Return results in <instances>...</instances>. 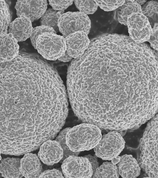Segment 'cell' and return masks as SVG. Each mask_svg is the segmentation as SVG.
I'll return each mask as SVG.
<instances>
[{
    "mask_svg": "<svg viewBox=\"0 0 158 178\" xmlns=\"http://www.w3.org/2000/svg\"><path fill=\"white\" fill-rule=\"evenodd\" d=\"M158 114L148 123L140 141V168L149 177H158Z\"/></svg>",
    "mask_w": 158,
    "mask_h": 178,
    "instance_id": "obj_1",
    "label": "cell"
},
{
    "mask_svg": "<svg viewBox=\"0 0 158 178\" xmlns=\"http://www.w3.org/2000/svg\"><path fill=\"white\" fill-rule=\"evenodd\" d=\"M102 137L97 126L85 123L71 128L66 134V143L71 150L80 152L94 148Z\"/></svg>",
    "mask_w": 158,
    "mask_h": 178,
    "instance_id": "obj_2",
    "label": "cell"
},
{
    "mask_svg": "<svg viewBox=\"0 0 158 178\" xmlns=\"http://www.w3.org/2000/svg\"><path fill=\"white\" fill-rule=\"evenodd\" d=\"M36 49L44 58L56 60L63 56L66 51L65 38L56 33H44L37 38Z\"/></svg>",
    "mask_w": 158,
    "mask_h": 178,
    "instance_id": "obj_3",
    "label": "cell"
},
{
    "mask_svg": "<svg viewBox=\"0 0 158 178\" xmlns=\"http://www.w3.org/2000/svg\"><path fill=\"white\" fill-rule=\"evenodd\" d=\"M126 26L129 36L137 43L147 42L152 34V28L139 5L128 16Z\"/></svg>",
    "mask_w": 158,
    "mask_h": 178,
    "instance_id": "obj_4",
    "label": "cell"
},
{
    "mask_svg": "<svg viewBox=\"0 0 158 178\" xmlns=\"http://www.w3.org/2000/svg\"><path fill=\"white\" fill-rule=\"evenodd\" d=\"M125 145V141L118 132L111 130L102 135L93 149L97 157L103 160H112L119 155Z\"/></svg>",
    "mask_w": 158,
    "mask_h": 178,
    "instance_id": "obj_5",
    "label": "cell"
},
{
    "mask_svg": "<svg viewBox=\"0 0 158 178\" xmlns=\"http://www.w3.org/2000/svg\"><path fill=\"white\" fill-rule=\"evenodd\" d=\"M59 31L64 37L78 31H82L87 35L89 32L91 22L88 15L80 11L64 13L58 21Z\"/></svg>",
    "mask_w": 158,
    "mask_h": 178,
    "instance_id": "obj_6",
    "label": "cell"
},
{
    "mask_svg": "<svg viewBox=\"0 0 158 178\" xmlns=\"http://www.w3.org/2000/svg\"><path fill=\"white\" fill-rule=\"evenodd\" d=\"M61 168L65 178H90L93 174L91 164L84 156H69L63 161Z\"/></svg>",
    "mask_w": 158,
    "mask_h": 178,
    "instance_id": "obj_7",
    "label": "cell"
},
{
    "mask_svg": "<svg viewBox=\"0 0 158 178\" xmlns=\"http://www.w3.org/2000/svg\"><path fill=\"white\" fill-rule=\"evenodd\" d=\"M64 38L66 52L69 56L75 58L83 55L88 49L90 42L88 35L82 31L75 32Z\"/></svg>",
    "mask_w": 158,
    "mask_h": 178,
    "instance_id": "obj_8",
    "label": "cell"
},
{
    "mask_svg": "<svg viewBox=\"0 0 158 178\" xmlns=\"http://www.w3.org/2000/svg\"><path fill=\"white\" fill-rule=\"evenodd\" d=\"M38 156L44 164L52 166L60 162L63 156L62 149L58 142L49 140L44 142L39 147Z\"/></svg>",
    "mask_w": 158,
    "mask_h": 178,
    "instance_id": "obj_9",
    "label": "cell"
},
{
    "mask_svg": "<svg viewBox=\"0 0 158 178\" xmlns=\"http://www.w3.org/2000/svg\"><path fill=\"white\" fill-rule=\"evenodd\" d=\"M20 171L26 178H38L43 172L40 160L36 154L28 153L20 159Z\"/></svg>",
    "mask_w": 158,
    "mask_h": 178,
    "instance_id": "obj_10",
    "label": "cell"
},
{
    "mask_svg": "<svg viewBox=\"0 0 158 178\" xmlns=\"http://www.w3.org/2000/svg\"><path fill=\"white\" fill-rule=\"evenodd\" d=\"M117 166L119 176L122 177L136 178L140 174L139 164L131 155L125 154L120 157Z\"/></svg>",
    "mask_w": 158,
    "mask_h": 178,
    "instance_id": "obj_11",
    "label": "cell"
},
{
    "mask_svg": "<svg viewBox=\"0 0 158 178\" xmlns=\"http://www.w3.org/2000/svg\"><path fill=\"white\" fill-rule=\"evenodd\" d=\"M20 159L8 157L2 159L0 163V173L4 178H21L23 176L20 171Z\"/></svg>",
    "mask_w": 158,
    "mask_h": 178,
    "instance_id": "obj_12",
    "label": "cell"
},
{
    "mask_svg": "<svg viewBox=\"0 0 158 178\" xmlns=\"http://www.w3.org/2000/svg\"><path fill=\"white\" fill-rule=\"evenodd\" d=\"M47 0L26 1L23 3L24 12L26 17L31 22L40 18L47 9Z\"/></svg>",
    "mask_w": 158,
    "mask_h": 178,
    "instance_id": "obj_13",
    "label": "cell"
},
{
    "mask_svg": "<svg viewBox=\"0 0 158 178\" xmlns=\"http://www.w3.org/2000/svg\"><path fill=\"white\" fill-rule=\"evenodd\" d=\"M119 176L117 166L113 163L106 161L96 169L93 178H118Z\"/></svg>",
    "mask_w": 158,
    "mask_h": 178,
    "instance_id": "obj_14",
    "label": "cell"
},
{
    "mask_svg": "<svg viewBox=\"0 0 158 178\" xmlns=\"http://www.w3.org/2000/svg\"><path fill=\"white\" fill-rule=\"evenodd\" d=\"M64 11H58L52 8L47 9L42 17L40 22L41 25L49 26L53 28L57 33L59 31L58 20Z\"/></svg>",
    "mask_w": 158,
    "mask_h": 178,
    "instance_id": "obj_15",
    "label": "cell"
},
{
    "mask_svg": "<svg viewBox=\"0 0 158 178\" xmlns=\"http://www.w3.org/2000/svg\"><path fill=\"white\" fill-rule=\"evenodd\" d=\"M139 4L135 0H125L124 3L119 7L117 11V19L118 22L126 26L127 17Z\"/></svg>",
    "mask_w": 158,
    "mask_h": 178,
    "instance_id": "obj_16",
    "label": "cell"
},
{
    "mask_svg": "<svg viewBox=\"0 0 158 178\" xmlns=\"http://www.w3.org/2000/svg\"><path fill=\"white\" fill-rule=\"evenodd\" d=\"M142 13L148 19L152 28L155 23L158 22V2L152 0L147 2L141 6Z\"/></svg>",
    "mask_w": 158,
    "mask_h": 178,
    "instance_id": "obj_17",
    "label": "cell"
},
{
    "mask_svg": "<svg viewBox=\"0 0 158 178\" xmlns=\"http://www.w3.org/2000/svg\"><path fill=\"white\" fill-rule=\"evenodd\" d=\"M71 128L68 127L64 129L59 133L58 135L56 137L55 140L59 142L63 149V156L62 160L60 161L62 162L63 161L72 155L78 156L80 152H74L69 149L66 142V134Z\"/></svg>",
    "mask_w": 158,
    "mask_h": 178,
    "instance_id": "obj_18",
    "label": "cell"
},
{
    "mask_svg": "<svg viewBox=\"0 0 158 178\" xmlns=\"http://www.w3.org/2000/svg\"><path fill=\"white\" fill-rule=\"evenodd\" d=\"M73 2L79 11L87 15L93 14L98 9L94 0H74Z\"/></svg>",
    "mask_w": 158,
    "mask_h": 178,
    "instance_id": "obj_19",
    "label": "cell"
},
{
    "mask_svg": "<svg viewBox=\"0 0 158 178\" xmlns=\"http://www.w3.org/2000/svg\"><path fill=\"white\" fill-rule=\"evenodd\" d=\"M98 7L106 11L117 10L125 2V0H94Z\"/></svg>",
    "mask_w": 158,
    "mask_h": 178,
    "instance_id": "obj_20",
    "label": "cell"
},
{
    "mask_svg": "<svg viewBox=\"0 0 158 178\" xmlns=\"http://www.w3.org/2000/svg\"><path fill=\"white\" fill-rule=\"evenodd\" d=\"M45 32H52L56 33L54 29L51 27L41 25L33 28L30 37L32 44L36 49V42L38 36Z\"/></svg>",
    "mask_w": 158,
    "mask_h": 178,
    "instance_id": "obj_21",
    "label": "cell"
},
{
    "mask_svg": "<svg viewBox=\"0 0 158 178\" xmlns=\"http://www.w3.org/2000/svg\"><path fill=\"white\" fill-rule=\"evenodd\" d=\"M48 1L52 8L58 11H64L73 3V0H49Z\"/></svg>",
    "mask_w": 158,
    "mask_h": 178,
    "instance_id": "obj_22",
    "label": "cell"
},
{
    "mask_svg": "<svg viewBox=\"0 0 158 178\" xmlns=\"http://www.w3.org/2000/svg\"><path fill=\"white\" fill-rule=\"evenodd\" d=\"M158 23H155L152 27V33L147 42L150 44V47L154 50H158Z\"/></svg>",
    "mask_w": 158,
    "mask_h": 178,
    "instance_id": "obj_23",
    "label": "cell"
},
{
    "mask_svg": "<svg viewBox=\"0 0 158 178\" xmlns=\"http://www.w3.org/2000/svg\"><path fill=\"white\" fill-rule=\"evenodd\" d=\"M40 178H63L64 177L62 172L55 169L48 170L43 172Z\"/></svg>",
    "mask_w": 158,
    "mask_h": 178,
    "instance_id": "obj_24",
    "label": "cell"
},
{
    "mask_svg": "<svg viewBox=\"0 0 158 178\" xmlns=\"http://www.w3.org/2000/svg\"><path fill=\"white\" fill-rule=\"evenodd\" d=\"M95 155V156H92L90 155H88L84 156L89 160L91 166L93 173L99 165V163L97 158V156Z\"/></svg>",
    "mask_w": 158,
    "mask_h": 178,
    "instance_id": "obj_25",
    "label": "cell"
},
{
    "mask_svg": "<svg viewBox=\"0 0 158 178\" xmlns=\"http://www.w3.org/2000/svg\"><path fill=\"white\" fill-rule=\"evenodd\" d=\"M72 58V57L69 56L66 51L64 55L60 57L58 59L60 61L65 62L69 61Z\"/></svg>",
    "mask_w": 158,
    "mask_h": 178,
    "instance_id": "obj_26",
    "label": "cell"
},
{
    "mask_svg": "<svg viewBox=\"0 0 158 178\" xmlns=\"http://www.w3.org/2000/svg\"><path fill=\"white\" fill-rule=\"evenodd\" d=\"M136 2L140 6H142L144 5L147 2V0H135Z\"/></svg>",
    "mask_w": 158,
    "mask_h": 178,
    "instance_id": "obj_27",
    "label": "cell"
},
{
    "mask_svg": "<svg viewBox=\"0 0 158 178\" xmlns=\"http://www.w3.org/2000/svg\"><path fill=\"white\" fill-rule=\"evenodd\" d=\"M1 154H2L1 150V149L0 147V160L1 159H2V157H1Z\"/></svg>",
    "mask_w": 158,
    "mask_h": 178,
    "instance_id": "obj_28",
    "label": "cell"
},
{
    "mask_svg": "<svg viewBox=\"0 0 158 178\" xmlns=\"http://www.w3.org/2000/svg\"><path fill=\"white\" fill-rule=\"evenodd\" d=\"M134 81H133L131 82V84L132 85L133 84H134Z\"/></svg>",
    "mask_w": 158,
    "mask_h": 178,
    "instance_id": "obj_29",
    "label": "cell"
},
{
    "mask_svg": "<svg viewBox=\"0 0 158 178\" xmlns=\"http://www.w3.org/2000/svg\"><path fill=\"white\" fill-rule=\"evenodd\" d=\"M141 86H139L138 87V89H140L141 88Z\"/></svg>",
    "mask_w": 158,
    "mask_h": 178,
    "instance_id": "obj_30",
    "label": "cell"
},
{
    "mask_svg": "<svg viewBox=\"0 0 158 178\" xmlns=\"http://www.w3.org/2000/svg\"><path fill=\"white\" fill-rule=\"evenodd\" d=\"M0 176H1V173H0Z\"/></svg>",
    "mask_w": 158,
    "mask_h": 178,
    "instance_id": "obj_31",
    "label": "cell"
}]
</instances>
